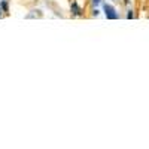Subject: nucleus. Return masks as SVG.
Listing matches in <instances>:
<instances>
[{"mask_svg": "<svg viewBox=\"0 0 149 149\" xmlns=\"http://www.w3.org/2000/svg\"><path fill=\"white\" fill-rule=\"evenodd\" d=\"M134 15H133V10H128V14H127V18H133Z\"/></svg>", "mask_w": 149, "mask_h": 149, "instance_id": "nucleus-5", "label": "nucleus"}, {"mask_svg": "<svg viewBox=\"0 0 149 149\" xmlns=\"http://www.w3.org/2000/svg\"><path fill=\"white\" fill-rule=\"evenodd\" d=\"M103 9H104V15H106V18L107 19H118L119 18V15L116 14V10H115V8L112 6V5H104L103 6Z\"/></svg>", "mask_w": 149, "mask_h": 149, "instance_id": "nucleus-1", "label": "nucleus"}, {"mask_svg": "<svg viewBox=\"0 0 149 149\" xmlns=\"http://www.w3.org/2000/svg\"><path fill=\"white\" fill-rule=\"evenodd\" d=\"M0 9H2V12H9L8 0H2V2H0Z\"/></svg>", "mask_w": 149, "mask_h": 149, "instance_id": "nucleus-3", "label": "nucleus"}, {"mask_svg": "<svg viewBox=\"0 0 149 149\" xmlns=\"http://www.w3.org/2000/svg\"><path fill=\"white\" fill-rule=\"evenodd\" d=\"M91 3H93V5H94V6L97 8L98 5H100V3H102V0H91Z\"/></svg>", "mask_w": 149, "mask_h": 149, "instance_id": "nucleus-4", "label": "nucleus"}, {"mask_svg": "<svg viewBox=\"0 0 149 149\" xmlns=\"http://www.w3.org/2000/svg\"><path fill=\"white\" fill-rule=\"evenodd\" d=\"M70 9H72V14H73V15H76V17H79V15L82 14V12H81V8H79V5H78L76 2H72Z\"/></svg>", "mask_w": 149, "mask_h": 149, "instance_id": "nucleus-2", "label": "nucleus"}]
</instances>
